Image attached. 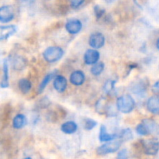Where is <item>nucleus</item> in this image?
Masks as SVG:
<instances>
[{
  "instance_id": "obj_1",
  "label": "nucleus",
  "mask_w": 159,
  "mask_h": 159,
  "mask_svg": "<svg viewBox=\"0 0 159 159\" xmlns=\"http://www.w3.org/2000/svg\"><path fill=\"white\" fill-rule=\"evenodd\" d=\"M135 107V101L130 95H124L116 99V108L123 113H129Z\"/></svg>"
},
{
  "instance_id": "obj_2",
  "label": "nucleus",
  "mask_w": 159,
  "mask_h": 159,
  "mask_svg": "<svg viewBox=\"0 0 159 159\" xmlns=\"http://www.w3.org/2000/svg\"><path fill=\"white\" fill-rule=\"evenodd\" d=\"M158 125L154 120L144 119L136 127L137 133L141 136H147L152 134L158 130Z\"/></svg>"
},
{
  "instance_id": "obj_3",
  "label": "nucleus",
  "mask_w": 159,
  "mask_h": 159,
  "mask_svg": "<svg viewBox=\"0 0 159 159\" xmlns=\"http://www.w3.org/2000/svg\"><path fill=\"white\" fill-rule=\"evenodd\" d=\"M64 51L62 48L59 47H50L48 48L43 53V58L49 63L57 62L63 57Z\"/></svg>"
},
{
  "instance_id": "obj_4",
  "label": "nucleus",
  "mask_w": 159,
  "mask_h": 159,
  "mask_svg": "<svg viewBox=\"0 0 159 159\" xmlns=\"http://www.w3.org/2000/svg\"><path fill=\"white\" fill-rule=\"evenodd\" d=\"M121 144H122V141L120 140L110 141L98 148L96 152L99 155H106L110 153H114L119 150Z\"/></svg>"
},
{
  "instance_id": "obj_5",
  "label": "nucleus",
  "mask_w": 159,
  "mask_h": 159,
  "mask_svg": "<svg viewBox=\"0 0 159 159\" xmlns=\"http://www.w3.org/2000/svg\"><path fill=\"white\" fill-rule=\"evenodd\" d=\"M144 152L148 155H155L159 152V141L157 138L143 140L141 141Z\"/></svg>"
},
{
  "instance_id": "obj_6",
  "label": "nucleus",
  "mask_w": 159,
  "mask_h": 159,
  "mask_svg": "<svg viewBox=\"0 0 159 159\" xmlns=\"http://www.w3.org/2000/svg\"><path fill=\"white\" fill-rule=\"evenodd\" d=\"M89 43L94 49H99L103 47L104 43H105V37L101 33H93L90 35Z\"/></svg>"
},
{
  "instance_id": "obj_7",
  "label": "nucleus",
  "mask_w": 159,
  "mask_h": 159,
  "mask_svg": "<svg viewBox=\"0 0 159 159\" xmlns=\"http://www.w3.org/2000/svg\"><path fill=\"white\" fill-rule=\"evenodd\" d=\"M14 19L13 8L11 6H3L0 8V21L9 23Z\"/></svg>"
},
{
  "instance_id": "obj_8",
  "label": "nucleus",
  "mask_w": 159,
  "mask_h": 159,
  "mask_svg": "<svg viewBox=\"0 0 159 159\" xmlns=\"http://www.w3.org/2000/svg\"><path fill=\"white\" fill-rule=\"evenodd\" d=\"M100 54L96 49H89L85 51L84 54V61L86 65H93L96 64L99 61Z\"/></svg>"
},
{
  "instance_id": "obj_9",
  "label": "nucleus",
  "mask_w": 159,
  "mask_h": 159,
  "mask_svg": "<svg viewBox=\"0 0 159 159\" xmlns=\"http://www.w3.org/2000/svg\"><path fill=\"white\" fill-rule=\"evenodd\" d=\"M66 30L71 34H76L81 31L82 28V22L77 19L69 20L65 24Z\"/></svg>"
},
{
  "instance_id": "obj_10",
  "label": "nucleus",
  "mask_w": 159,
  "mask_h": 159,
  "mask_svg": "<svg viewBox=\"0 0 159 159\" xmlns=\"http://www.w3.org/2000/svg\"><path fill=\"white\" fill-rule=\"evenodd\" d=\"M17 30L15 25H7L0 26V40H7L11 36L14 35Z\"/></svg>"
},
{
  "instance_id": "obj_11",
  "label": "nucleus",
  "mask_w": 159,
  "mask_h": 159,
  "mask_svg": "<svg viewBox=\"0 0 159 159\" xmlns=\"http://www.w3.org/2000/svg\"><path fill=\"white\" fill-rule=\"evenodd\" d=\"M69 80L72 85L79 86V85H82L85 82V75L83 71H80V70H77V71H75L71 73V75H70Z\"/></svg>"
},
{
  "instance_id": "obj_12",
  "label": "nucleus",
  "mask_w": 159,
  "mask_h": 159,
  "mask_svg": "<svg viewBox=\"0 0 159 159\" xmlns=\"http://www.w3.org/2000/svg\"><path fill=\"white\" fill-rule=\"evenodd\" d=\"M148 84L145 81L139 80L133 82L131 85H130V90L134 94H141L146 91Z\"/></svg>"
},
{
  "instance_id": "obj_13",
  "label": "nucleus",
  "mask_w": 159,
  "mask_h": 159,
  "mask_svg": "<svg viewBox=\"0 0 159 159\" xmlns=\"http://www.w3.org/2000/svg\"><path fill=\"white\" fill-rule=\"evenodd\" d=\"M147 108L150 113L153 114H159V97L152 96L147 102Z\"/></svg>"
},
{
  "instance_id": "obj_14",
  "label": "nucleus",
  "mask_w": 159,
  "mask_h": 159,
  "mask_svg": "<svg viewBox=\"0 0 159 159\" xmlns=\"http://www.w3.org/2000/svg\"><path fill=\"white\" fill-rule=\"evenodd\" d=\"M68 82L62 75H57L54 80V88L58 93H63L66 89Z\"/></svg>"
},
{
  "instance_id": "obj_15",
  "label": "nucleus",
  "mask_w": 159,
  "mask_h": 159,
  "mask_svg": "<svg viewBox=\"0 0 159 159\" xmlns=\"http://www.w3.org/2000/svg\"><path fill=\"white\" fill-rule=\"evenodd\" d=\"M117 134H111L108 133L106 126L102 125L100 127V131H99V139L101 142H110V141H114L115 138H117Z\"/></svg>"
},
{
  "instance_id": "obj_16",
  "label": "nucleus",
  "mask_w": 159,
  "mask_h": 159,
  "mask_svg": "<svg viewBox=\"0 0 159 159\" xmlns=\"http://www.w3.org/2000/svg\"><path fill=\"white\" fill-rule=\"evenodd\" d=\"M61 129V131L66 134H71L75 133L78 129V126L74 121H67L62 124Z\"/></svg>"
},
{
  "instance_id": "obj_17",
  "label": "nucleus",
  "mask_w": 159,
  "mask_h": 159,
  "mask_svg": "<svg viewBox=\"0 0 159 159\" xmlns=\"http://www.w3.org/2000/svg\"><path fill=\"white\" fill-rule=\"evenodd\" d=\"M2 88H7L9 87V68H8L7 60H4L2 66V77L1 83Z\"/></svg>"
},
{
  "instance_id": "obj_18",
  "label": "nucleus",
  "mask_w": 159,
  "mask_h": 159,
  "mask_svg": "<svg viewBox=\"0 0 159 159\" xmlns=\"http://www.w3.org/2000/svg\"><path fill=\"white\" fill-rule=\"evenodd\" d=\"M55 73H56V71H52V72L48 73L47 75H45V77L43 78V80H42V82H40V85L38 86V89H37V93H38L39 94H40V93H43V90H44L45 88L47 87V85L50 83V82L51 81V79L54 77V75H55Z\"/></svg>"
},
{
  "instance_id": "obj_19",
  "label": "nucleus",
  "mask_w": 159,
  "mask_h": 159,
  "mask_svg": "<svg viewBox=\"0 0 159 159\" xmlns=\"http://www.w3.org/2000/svg\"><path fill=\"white\" fill-rule=\"evenodd\" d=\"M26 124V118L23 114H17L12 120V127L15 129H21Z\"/></svg>"
},
{
  "instance_id": "obj_20",
  "label": "nucleus",
  "mask_w": 159,
  "mask_h": 159,
  "mask_svg": "<svg viewBox=\"0 0 159 159\" xmlns=\"http://www.w3.org/2000/svg\"><path fill=\"white\" fill-rule=\"evenodd\" d=\"M18 87L22 93L26 94L30 91L31 88H32V84L28 79H21L18 82Z\"/></svg>"
},
{
  "instance_id": "obj_21",
  "label": "nucleus",
  "mask_w": 159,
  "mask_h": 159,
  "mask_svg": "<svg viewBox=\"0 0 159 159\" xmlns=\"http://www.w3.org/2000/svg\"><path fill=\"white\" fill-rule=\"evenodd\" d=\"M12 65L14 69L21 70L26 66V61L20 56H16L12 59Z\"/></svg>"
},
{
  "instance_id": "obj_22",
  "label": "nucleus",
  "mask_w": 159,
  "mask_h": 159,
  "mask_svg": "<svg viewBox=\"0 0 159 159\" xmlns=\"http://www.w3.org/2000/svg\"><path fill=\"white\" fill-rule=\"evenodd\" d=\"M117 138H119L120 139V141H130L133 138V134L130 129H124L120 133L118 134Z\"/></svg>"
},
{
  "instance_id": "obj_23",
  "label": "nucleus",
  "mask_w": 159,
  "mask_h": 159,
  "mask_svg": "<svg viewBox=\"0 0 159 159\" xmlns=\"http://www.w3.org/2000/svg\"><path fill=\"white\" fill-rule=\"evenodd\" d=\"M116 81L115 80H111V79L107 80L103 85V91L105 92V93H107V94L108 95L112 94L113 90H114V87H115V84H116Z\"/></svg>"
},
{
  "instance_id": "obj_24",
  "label": "nucleus",
  "mask_w": 159,
  "mask_h": 159,
  "mask_svg": "<svg viewBox=\"0 0 159 159\" xmlns=\"http://www.w3.org/2000/svg\"><path fill=\"white\" fill-rule=\"evenodd\" d=\"M105 65L102 62H97L91 68V73L95 76L99 75L103 71Z\"/></svg>"
},
{
  "instance_id": "obj_25",
  "label": "nucleus",
  "mask_w": 159,
  "mask_h": 159,
  "mask_svg": "<svg viewBox=\"0 0 159 159\" xmlns=\"http://www.w3.org/2000/svg\"><path fill=\"white\" fill-rule=\"evenodd\" d=\"M97 125V122L93 119H85L84 121V128L86 130H93Z\"/></svg>"
},
{
  "instance_id": "obj_26",
  "label": "nucleus",
  "mask_w": 159,
  "mask_h": 159,
  "mask_svg": "<svg viewBox=\"0 0 159 159\" xmlns=\"http://www.w3.org/2000/svg\"><path fill=\"white\" fill-rule=\"evenodd\" d=\"M93 11H94L95 16L97 19L102 18L104 16V14L106 13V10L104 8H102V6H99V5H96V6L93 7Z\"/></svg>"
},
{
  "instance_id": "obj_27",
  "label": "nucleus",
  "mask_w": 159,
  "mask_h": 159,
  "mask_svg": "<svg viewBox=\"0 0 159 159\" xmlns=\"http://www.w3.org/2000/svg\"><path fill=\"white\" fill-rule=\"evenodd\" d=\"M96 111L99 113H102V111H106L107 108H106L105 105V100L103 99H101L98 101V102L96 105Z\"/></svg>"
},
{
  "instance_id": "obj_28",
  "label": "nucleus",
  "mask_w": 159,
  "mask_h": 159,
  "mask_svg": "<svg viewBox=\"0 0 159 159\" xmlns=\"http://www.w3.org/2000/svg\"><path fill=\"white\" fill-rule=\"evenodd\" d=\"M68 2H69L71 7H72L73 9H76V8L82 6L85 0H68Z\"/></svg>"
},
{
  "instance_id": "obj_29",
  "label": "nucleus",
  "mask_w": 159,
  "mask_h": 159,
  "mask_svg": "<svg viewBox=\"0 0 159 159\" xmlns=\"http://www.w3.org/2000/svg\"><path fill=\"white\" fill-rule=\"evenodd\" d=\"M128 151L127 149H122V150L118 152L117 158L116 159H128Z\"/></svg>"
},
{
  "instance_id": "obj_30",
  "label": "nucleus",
  "mask_w": 159,
  "mask_h": 159,
  "mask_svg": "<svg viewBox=\"0 0 159 159\" xmlns=\"http://www.w3.org/2000/svg\"><path fill=\"white\" fill-rule=\"evenodd\" d=\"M152 91L155 93V94L159 95V80L157 81L152 86Z\"/></svg>"
},
{
  "instance_id": "obj_31",
  "label": "nucleus",
  "mask_w": 159,
  "mask_h": 159,
  "mask_svg": "<svg viewBox=\"0 0 159 159\" xmlns=\"http://www.w3.org/2000/svg\"><path fill=\"white\" fill-rule=\"evenodd\" d=\"M156 48H157V49L159 51V38L157 40V41H156Z\"/></svg>"
},
{
  "instance_id": "obj_32",
  "label": "nucleus",
  "mask_w": 159,
  "mask_h": 159,
  "mask_svg": "<svg viewBox=\"0 0 159 159\" xmlns=\"http://www.w3.org/2000/svg\"><path fill=\"white\" fill-rule=\"evenodd\" d=\"M106 2H107V3H111V2H114L115 0H105Z\"/></svg>"
},
{
  "instance_id": "obj_33",
  "label": "nucleus",
  "mask_w": 159,
  "mask_h": 159,
  "mask_svg": "<svg viewBox=\"0 0 159 159\" xmlns=\"http://www.w3.org/2000/svg\"><path fill=\"white\" fill-rule=\"evenodd\" d=\"M24 159H32L31 158H24Z\"/></svg>"
}]
</instances>
